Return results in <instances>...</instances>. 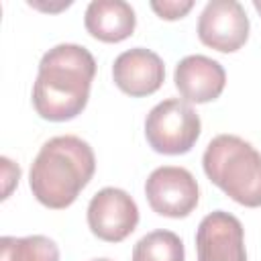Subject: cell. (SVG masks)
Returning a JSON list of instances; mask_svg holds the SVG:
<instances>
[{
    "instance_id": "obj_1",
    "label": "cell",
    "mask_w": 261,
    "mask_h": 261,
    "mask_svg": "<svg viewBox=\"0 0 261 261\" xmlns=\"http://www.w3.org/2000/svg\"><path fill=\"white\" fill-rule=\"evenodd\" d=\"M94 75L96 59L86 47L61 43L49 49L41 57L33 86V106L37 114L51 122H65L82 114Z\"/></svg>"
},
{
    "instance_id": "obj_2",
    "label": "cell",
    "mask_w": 261,
    "mask_h": 261,
    "mask_svg": "<svg viewBox=\"0 0 261 261\" xmlns=\"http://www.w3.org/2000/svg\"><path fill=\"white\" fill-rule=\"evenodd\" d=\"M94 171L92 147L75 135H59L39 149L29 171V186L37 202L51 210H63L77 200Z\"/></svg>"
},
{
    "instance_id": "obj_3",
    "label": "cell",
    "mask_w": 261,
    "mask_h": 261,
    "mask_svg": "<svg viewBox=\"0 0 261 261\" xmlns=\"http://www.w3.org/2000/svg\"><path fill=\"white\" fill-rule=\"evenodd\" d=\"M202 167L206 177L237 204L261 206V153L245 139L214 137L202 155Z\"/></svg>"
},
{
    "instance_id": "obj_4",
    "label": "cell",
    "mask_w": 261,
    "mask_h": 261,
    "mask_svg": "<svg viewBox=\"0 0 261 261\" xmlns=\"http://www.w3.org/2000/svg\"><path fill=\"white\" fill-rule=\"evenodd\" d=\"M200 116L192 104L169 98L153 106L145 118V137L153 151L161 155H184L200 137Z\"/></svg>"
},
{
    "instance_id": "obj_5",
    "label": "cell",
    "mask_w": 261,
    "mask_h": 261,
    "mask_svg": "<svg viewBox=\"0 0 261 261\" xmlns=\"http://www.w3.org/2000/svg\"><path fill=\"white\" fill-rule=\"evenodd\" d=\"M145 196L153 212L167 218H186L198 206L200 190L196 177L186 167L163 165L149 173Z\"/></svg>"
},
{
    "instance_id": "obj_6",
    "label": "cell",
    "mask_w": 261,
    "mask_h": 261,
    "mask_svg": "<svg viewBox=\"0 0 261 261\" xmlns=\"http://www.w3.org/2000/svg\"><path fill=\"white\" fill-rule=\"evenodd\" d=\"M88 226L106 243L124 241L139 224L137 202L120 188H102L88 204Z\"/></svg>"
},
{
    "instance_id": "obj_7",
    "label": "cell",
    "mask_w": 261,
    "mask_h": 261,
    "mask_svg": "<svg viewBox=\"0 0 261 261\" xmlns=\"http://www.w3.org/2000/svg\"><path fill=\"white\" fill-rule=\"evenodd\" d=\"M198 39L220 53L239 51L249 39V18L237 0H210L198 18Z\"/></svg>"
},
{
    "instance_id": "obj_8",
    "label": "cell",
    "mask_w": 261,
    "mask_h": 261,
    "mask_svg": "<svg viewBox=\"0 0 261 261\" xmlns=\"http://www.w3.org/2000/svg\"><path fill=\"white\" fill-rule=\"evenodd\" d=\"M196 251L198 261H247L241 220L224 210L206 214L196 230Z\"/></svg>"
},
{
    "instance_id": "obj_9",
    "label": "cell",
    "mask_w": 261,
    "mask_h": 261,
    "mask_svg": "<svg viewBox=\"0 0 261 261\" xmlns=\"http://www.w3.org/2000/svg\"><path fill=\"white\" fill-rule=\"evenodd\" d=\"M112 80L116 88L133 98L155 94L165 80V65L161 57L145 47L122 51L112 65Z\"/></svg>"
},
{
    "instance_id": "obj_10",
    "label": "cell",
    "mask_w": 261,
    "mask_h": 261,
    "mask_svg": "<svg viewBox=\"0 0 261 261\" xmlns=\"http://www.w3.org/2000/svg\"><path fill=\"white\" fill-rule=\"evenodd\" d=\"M175 88L188 104H206L216 100L226 86L224 67L206 55L184 57L173 71Z\"/></svg>"
},
{
    "instance_id": "obj_11",
    "label": "cell",
    "mask_w": 261,
    "mask_h": 261,
    "mask_svg": "<svg viewBox=\"0 0 261 261\" xmlns=\"http://www.w3.org/2000/svg\"><path fill=\"white\" fill-rule=\"evenodd\" d=\"M84 27L102 43H120L135 33L137 16L124 0H94L86 8Z\"/></svg>"
},
{
    "instance_id": "obj_12",
    "label": "cell",
    "mask_w": 261,
    "mask_h": 261,
    "mask_svg": "<svg viewBox=\"0 0 261 261\" xmlns=\"http://www.w3.org/2000/svg\"><path fill=\"white\" fill-rule=\"evenodd\" d=\"M0 261H59V247L43 234L2 237Z\"/></svg>"
},
{
    "instance_id": "obj_13",
    "label": "cell",
    "mask_w": 261,
    "mask_h": 261,
    "mask_svg": "<svg viewBox=\"0 0 261 261\" xmlns=\"http://www.w3.org/2000/svg\"><path fill=\"white\" fill-rule=\"evenodd\" d=\"M181 239L171 230H153L133 247V261H184Z\"/></svg>"
},
{
    "instance_id": "obj_14",
    "label": "cell",
    "mask_w": 261,
    "mask_h": 261,
    "mask_svg": "<svg viewBox=\"0 0 261 261\" xmlns=\"http://www.w3.org/2000/svg\"><path fill=\"white\" fill-rule=\"evenodd\" d=\"M151 8L163 20H177V18H184L194 8V2L192 0H161V2L153 0Z\"/></svg>"
},
{
    "instance_id": "obj_15",
    "label": "cell",
    "mask_w": 261,
    "mask_h": 261,
    "mask_svg": "<svg viewBox=\"0 0 261 261\" xmlns=\"http://www.w3.org/2000/svg\"><path fill=\"white\" fill-rule=\"evenodd\" d=\"M2 163V181H4V190H2V200H6L12 192V188L18 184V177H20V167L16 163H12L8 157H2L0 159Z\"/></svg>"
},
{
    "instance_id": "obj_16",
    "label": "cell",
    "mask_w": 261,
    "mask_h": 261,
    "mask_svg": "<svg viewBox=\"0 0 261 261\" xmlns=\"http://www.w3.org/2000/svg\"><path fill=\"white\" fill-rule=\"evenodd\" d=\"M253 8H255V10L261 14V0H253Z\"/></svg>"
},
{
    "instance_id": "obj_17",
    "label": "cell",
    "mask_w": 261,
    "mask_h": 261,
    "mask_svg": "<svg viewBox=\"0 0 261 261\" xmlns=\"http://www.w3.org/2000/svg\"><path fill=\"white\" fill-rule=\"evenodd\" d=\"M92 261H112V259H92Z\"/></svg>"
}]
</instances>
